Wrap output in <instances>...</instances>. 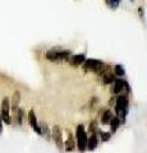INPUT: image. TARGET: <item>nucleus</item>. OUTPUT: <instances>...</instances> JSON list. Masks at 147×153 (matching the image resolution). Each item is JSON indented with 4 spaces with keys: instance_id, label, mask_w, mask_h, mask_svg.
<instances>
[{
    "instance_id": "obj_14",
    "label": "nucleus",
    "mask_w": 147,
    "mask_h": 153,
    "mask_svg": "<svg viewBox=\"0 0 147 153\" xmlns=\"http://www.w3.org/2000/svg\"><path fill=\"white\" fill-rule=\"evenodd\" d=\"M111 117H113L111 111H110V110H106V111L102 114V117H101V123H102V125H107V124L110 123Z\"/></svg>"
},
{
    "instance_id": "obj_4",
    "label": "nucleus",
    "mask_w": 147,
    "mask_h": 153,
    "mask_svg": "<svg viewBox=\"0 0 147 153\" xmlns=\"http://www.w3.org/2000/svg\"><path fill=\"white\" fill-rule=\"evenodd\" d=\"M46 59L51 61H61V60H68V57L70 56V52L67 50H58L53 49L46 52Z\"/></svg>"
},
{
    "instance_id": "obj_7",
    "label": "nucleus",
    "mask_w": 147,
    "mask_h": 153,
    "mask_svg": "<svg viewBox=\"0 0 147 153\" xmlns=\"http://www.w3.org/2000/svg\"><path fill=\"white\" fill-rule=\"evenodd\" d=\"M51 137H53V139L55 142L56 147L59 148V149H63L64 148V140H63V131H61L60 126L55 125L53 128V131H51Z\"/></svg>"
},
{
    "instance_id": "obj_18",
    "label": "nucleus",
    "mask_w": 147,
    "mask_h": 153,
    "mask_svg": "<svg viewBox=\"0 0 147 153\" xmlns=\"http://www.w3.org/2000/svg\"><path fill=\"white\" fill-rule=\"evenodd\" d=\"M106 1H107V5H110L113 9H115L120 4V0H106Z\"/></svg>"
},
{
    "instance_id": "obj_1",
    "label": "nucleus",
    "mask_w": 147,
    "mask_h": 153,
    "mask_svg": "<svg viewBox=\"0 0 147 153\" xmlns=\"http://www.w3.org/2000/svg\"><path fill=\"white\" fill-rule=\"evenodd\" d=\"M128 110H129L128 97H127L125 94H119L116 97V102H115V111H116V116L120 119L122 123L125 121Z\"/></svg>"
},
{
    "instance_id": "obj_21",
    "label": "nucleus",
    "mask_w": 147,
    "mask_h": 153,
    "mask_svg": "<svg viewBox=\"0 0 147 153\" xmlns=\"http://www.w3.org/2000/svg\"><path fill=\"white\" fill-rule=\"evenodd\" d=\"M3 131V120H1V115H0V133Z\"/></svg>"
},
{
    "instance_id": "obj_2",
    "label": "nucleus",
    "mask_w": 147,
    "mask_h": 153,
    "mask_svg": "<svg viewBox=\"0 0 147 153\" xmlns=\"http://www.w3.org/2000/svg\"><path fill=\"white\" fill-rule=\"evenodd\" d=\"M84 69L86 70H92V71H96L98 74H105L106 71H109L107 66L102 63L100 60H96V59H88V60H84Z\"/></svg>"
},
{
    "instance_id": "obj_12",
    "label": "nucleus",
    "mask_w": 147,
    "mask_h": 153,
    "mask_svg": "<svg viewBox=\"0 0 147 153\" xmlns=\"http://www.w3.org/2000/svg\"><path fill=\"white\" fill-rule=\"evenodd\" d=\"M19 102H21V93L17 91V92L13 93L12 105H10V108L13 110V111H17V110H18V105H19Z\"/></svg>"
},
{
    "instance_id": "obj_10",
    "label": "nucleus",
    "mask_w": 147,
    "mask_h": 153,
    "mask_svg": "<svg viewBox=\"0 0 147 153\" xmlns=\"http://www.w3.org/2000/svg\"><path fill=\"white\" fill-rule=\"evenodd\" d=\"M84 60H86V57H84V54L72 55V56L68 57L69 64H72V65H74V66H78V65H81V64H83Z\"/></svg>"
},
{
    "instance_id": "obj_19",
    "label": "nucleus",
    "mask_w": 147,
    "mask_h": 153,
    "mask_svg": "<svg viewBox=\"0 0 147 153\" xmlns=\"http://www.w3.org/2000/svg\"><path fill=\"white\" fill-rule=\"evenodd\" d=\"M17 111H18V124H19V125H22V123H23V115H25V111H23V108H18Z\"/></svg>"
},
{
    "instance_id": "obj_13",
    "label": "nucleus",
    "mask_w": 147,
    "mask_h": 153,
    "mask_svg": "<svg viewBox=\"0 0 147 153\" xmlns=\"http://www.w3.org/2000/svg\"><path fill=\"white\" fill-rule=\"evenodd\" d=\"M115 74H111L110 71H106L105 74H102V83L104 84H111L115 82Z\"/></svg>"
},
{
    "instance_id": "obj_5",
    "label": "nucleus",
    "mask_w": 147,
    "mask_h": 153,
    "mask_svg": "<svg viewBox=\"0 0 147 153\" xmlns=\"http://www.w3.org/2000/svg\"><path fill=\"white\" fill-rule=\"evenodd\" d=\"M10 102H9V98L5 97L1 101V110H0V115H1V120L5 124H10Z\"/></svg>"
},
{
    "instance_id": "obj_8",
    "label": "nucleus",
    "mask_w": 147,
    "mask_h": 153,
    "mask_svg": "<svg viewBox=\"0 0 147 153\" xmlns=\"http://www.w3.org/2000/svg\"><path fill=\"white\" fill-rule=\"evenodd\" d=\"M28 121L31 124V128L34 129L37 134H41V126H40V124L37 123V117H36L34 110H31V111L28 112Z\"/></svg>"
},
{
    "instance_id": "obj_9",
    "label": "nucleus",
    "mask_w": 147,
    "mask_h": 153,
    "mask_svg": "<svg viewBox=\"0 0 147 153\" xmlns=\"http://www.w3.org/2000/svg\"><path fill=\"white\" fill-rule=\"evenodd\" d=\"M64 148H65V151L67 152H72L75 148L74 137L69 130H67V139H65V142H64Z\"/></svg>"
},
{
    "instance_id": "obj_20",
    "label": "nucleus",
    "mask_w": 147,
    "mask_h": 153,
    "mask_svg": "<svg viewBox=\"0 0 147 153\" xmlns=\"http://www.w3.org/2000/svg\"><path fill=\"white\" fill-rule=\"evenodd\" d=\"M90 130H91L92 133H96V131L98 130V129L96 128V121H93V123L91 124V128H90Z\"/></svg>"
},
{
    "instance_id": "obj_17",
    "label": "nucleus",
    "mask_w": 147,
    "mask_h": 153,
    "mask_svg": "<svg viewBox=\"0 0 147 153\" xmlns=\"http://www.w3.org/2000/svg\"><path fill=\"white\" fill-rule=\"evenodd\" d=\"M98 131V134L101 135V139L104 140V142H107L109 139H110V133H106V131H102V130H97Z\"/></svg>"
},
{
    "instance_id": "obj_11",
    "label": "nucleus",
    "mask_w": 147,
    "mask_h": 153,
    "mask_svg": "<svg viewBox=\"0 0 147 153\" xmlns=\"http://www.w3.org/2000/svg\"><path fill=\"white\" fill-rule=\"evenodd\" d=\"M97 144H98V138L96 135V133H93L91 137L88 138V142H87V148L90 151H95L97 148Z\"/></svg>"
},
{
    "instance_id": "obj_16",
    "label": "nucleus",
    "mask_w": 147,
    "mask_h": 153,
    "mask_svg": "<svg viewBox=\"0 0 147 153\" xmlns=\"http://www.w3.org/2000/svg\"><path fill=\"white\" fill-rule=\"evenodd\" d=\"M114 74L116 76H123L125 74V70L123 68V65H115V69H114Z\"/></svg>"
},
{
    "instance_id": "obj_6",
    "label": "nucleus",
    "mask_w": 147,
    "mask_h": 153,
    "mask_svg": "<svg viewBox=\"0 0 147 153\" xmlns=\"http://www.w3.org/2000/svg\"><path fill=\"white\" fill-rule=\"evenodd\" d=\"M113 93L115 94H120L122 92H129L131 88H129V84H128L125 80L123 79H115V82L113 83Z\"/></svg>"
},
{
    "instance_id": "obj_3",
    "label": "nucleus",
    "mask_w": 147,
    "mask_h": 153,
    "mask_svg": "<svg viewBox=\"0 0 147 153\" xmlns=\"http://www.w3.org/2000/svg\"><path fill=\"white\" fill-rule=\"evenodd\" d=\"M75 142H77L79 152H84L87 149L88 138H87V133H86V130H84L83 125H78L77 126V130H75Z\"/></svg>"
},
{
    "instance_id": "obj_15",
    "label": "nucleus",
    "mask_w": 147,
    "mask_h": 153,
    "mask_svg": "<svg viewBox=\"0 0 147 153\" xmlns=\"http://www.w3.org/2000/svg\"><path fill=\"white\" fill-rule=\"evenodd\" d=\"M120 119L118 117V116H115V117H111V120H110V126H111V130L113 131H116V129L119 128V125H120Z\"/></svg>"
}]
</instances>
